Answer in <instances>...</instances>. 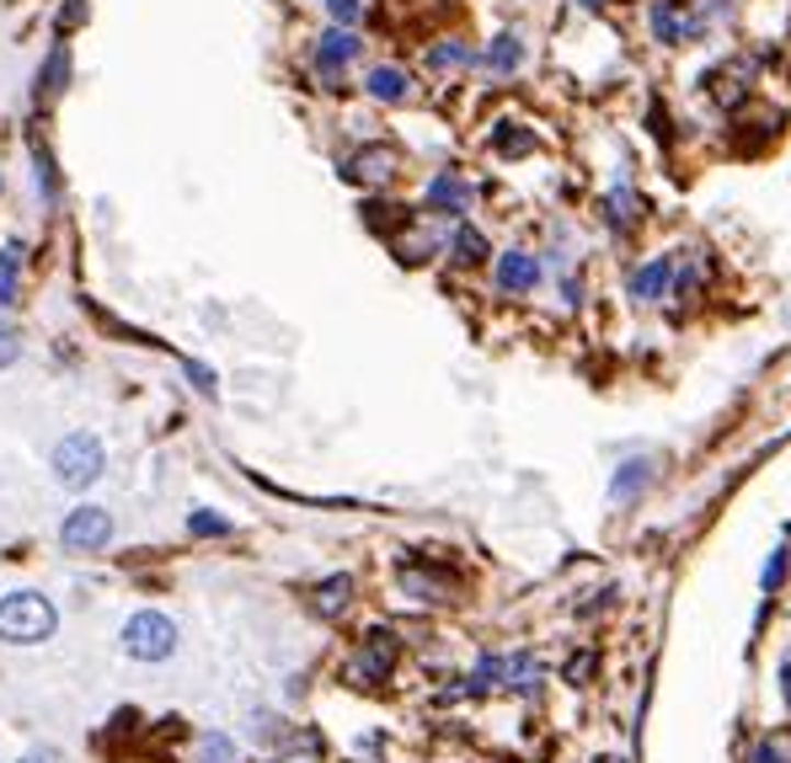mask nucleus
Here are the masks:
<instances>
[{"label": "nucleus", "mask_w": 791, "mask_h": 763, "mask_svg": "<svg viewBox=\"0 0 791 763\" xmlns=\"http://www.w3.org/2000/svg\"><path fill=\"white\" fill-rule=\"evenodd\" d=\"M199 763H236V742L219 737V731H208L204 742H199Z\"/></svg>", "instance_id": "obj_24"}, {"label": "nucleus", "mask_w": 791, "mask_h": 763, "mask_svg": "<svg viewBox=\"0 0 791 763\" xmlns=\"http://www.w3.org/2000/svg\"><path fill=\"white\" fill-rule=\"evenodd\" d=\"M16 283H22V241H5V251H0V305H16Z\"/></svg>", "instance_id": "obj_19"}, {"label": "nucleus", "mask_w": 791, "mask_h": 763, "mask_svg": "<svg viewBox=\"0 0 791 763\" xmlns=\"http://www.w3.org/2000/svg\"><path fill=\"white\" fill-rule=\"evenodd\" d=\"M781 699H787V710H791V662L781 668Z\"/></svg>", "instance_id": "obj_35"}, {"label": "nucleus", "mask_w": 791, "mask_h": 763, "mask_svg": "<svg viewBox=\"0 0 791 763\" xmlns=\"http://www.w3.org/2000/svg\"><path fill=\"white\" fill-rule=\"evenodd\" d=\"M653 476H658V470H653V459H647V454L621 459V470H615V481H610V497H615V502H636V497L653 486Z\"/></svg>", "instance_id": "obj_13"}, {"label": "nucleus", "mask_w": 791, "mask_h": 763, "mask_svg": "<svg viewBox=\"0 0 791 763\" xmlns=\"http://www.w3.org/2000/svg\"><path fill=\"white\" fill-rule=\"evenodd\" d=\"M545 278V262L535 251H502L498 267H493V283H498L502 294H535Z\"/></svg>", "instance_id": "obj_5"}, {"label": "nucleus", "mask_w": 791, "mask_h": 763, "mask_svg": "<svg viewBox=\"0 0 791 763\" xmlns=\"http://www.w3.org/2000/svg\"><path fill=\"white\" fill-rule=\"evenodd\" d=\"M428 208H433V214H450V219H460V214L471 208V182H465L460 171H439V176L428 182Z\"/></svg>", "instance_id": "obj_10"}, {"label": "nucleus", "mask_w": 791, "mask_h": 763, "mask_svg": "<svg viewBox=\"0 0 791 763\" xmlns=\"http://www.w3.org/2000/svg\"><path fill=\"white\" fill-rule=\"evenodd\" d=\"M342 171H348L353 182H364V187H385V182L402 171V156H396L391 145H364L353 161L342 166Z\"/></svg>", "instance_id": "obj_8"}, {"label": "nucleus", "mask_w": 791, "mask_h": 763, "mask_svg": "<svg viewBox=\"0 0 791 763\" xmlns=\"http://www.w3.org/2000/svg\"><path fill=\"white\" fill-rule=\"evenodd\" d=\"M668 299H679V305H696V299H701V278H696V273H679Z\"/></svg>", "instance_id": "obj_28"}, {"label": "nucleus", "mask_w": 791, "mask_h": 763, "mask_svg": "<svg viewBox=\"0 0 791 763\" xmlns=\"http://www.w3.org/2000/svg\"><path fill=\"white\" fill-rule=\"evenodd\" d=\"M251 737H257V742H273V737H284V726L273 721V716H257V721H251Z\"/></svg>", "instance_id": "obj_31"}, {"label": "nucleus", "mask_w": 791, "mask_h": 763, "mask_svg": "<svg viewBox=\"0 0 791 763\" xmlns=\"http://www.w3.org/2000/svg\"><path fill=\"white\" fill-rule=\"evenodd\" d=\"M599 219H604L610 230H636V225H642V198H636L631 187H615V193L599 198Z\"/></svg>", "instance_id": "obj_14"}, {"label": "nucleus", "mask_w": 791, "mask_h": 763, "mask_svg": "<svg viewBox=\"0 0 791 763\" xmlns=\"http://www.w3.org/2000/svg\"><path fill=\"white\" fill-rule=\"evenodd\" d=\"M59 91H65V43H54L48 70L38 76V96H59Z\"/></svg>", "instance_id": "obj_23"}, {"label": "nucleus", "mask_w": 791, "mask_h": 763, "mask_svg": "<svg viewBox=\"0 0 791 763\" xmlns=\"http://www.w3.org/2000/svg\"><path fill=\"white\" fill-rule=\"evenodd\" d=\"M749 763H791V753L781 748V742H776V737H765V742H754Z\"/></svg>", "instance_id": "obj_27"}, {"label": "nucleus", "mask_w": 791, "mask_h": 763, "mask_svg": "<svg viewBox=\"0 0 791 763\" xmlns=\"http://www.w3.org/2000/svg\"><path fill=\"white\" fill-rule=\"evenodd\" d=\"M535 683H541V662H535L530 651L508 657V688H513V694H535Z\"/></svg>", "instance_id": "obj_22"}, {"label": "nucleus", "mask_w": 791, "mask_h": 763, "mask_svg": "<svg viewBox=\"0 0 791 763\" xmlns=\"http://www.w3.org/2000/svg\"><path fill=\"white\" fill-rule=\"evenodd\" d=\"M364 91H370L375 102H385V107H402V102L413 96V76H407L402 65H375V70L364 76Z\"/></svg>", "instance_id": "obj_11"}, {"label": "nucleus", "mask_w": 791, "mask_h": 763, "mask_svg": "<svg viewBox=\"0 0 791 763\" xmlns=\"http://www.w3.org/2000/svg\"><path fill=\"white\" fill-rule=\"evenodd\" d=\"M674 278H679V262L674 257H647L636 273H631V299L636 305H664L674 294Z\"/></svg>", "instance_id": "obj_7"}, {"label": "nucleus", "mask_w": 791, "mask_h": 763, "mask_svg": "<svg viewBox=\"0 0 791 763\" xmlns=\"http://www.w3.org/2000/svg\"><path fill=\"white\" fill-rule=\"evenodd\" d=\"M316 753H321V737H310L305 753H294V759H284V763H316Z\"/></svg>", "instance_id": "obj_34"}, {"label": "nucleus", "mask_w": 791, "mask_h": 763, "mask_svg": "<svg viewBox=\"0 0 791 763\" xmlns=\"http://www.w3.org/2000/svg\"><path fill=\"white\" fill-rule=\"evenodd\" d=\"M188 379L199 385V396H214V374H208L204 363H188Z\"/></svg>", "instance_id": "obj_32"}, {"label": "nucleus", "mask_w": 791, "mask_h": 763, "mask_svg": "<svg viewBox=\"0 0 791 763\" xmlns=\"http://www.w3.org/2000/svg\"><path fill=\"white\" fill-rule=\"evenodd\" d=\"M493 145H498V156L513 161V156H530V150H535V134L519 128V123H498V128H493Z\"/></svg>", "instance_id": "obj_20"}, {"label": "nucleus", "mask_w": 791, "mask_h": 763, "mask_svg": "<svg viewBox=\"0 0 791 763\" xmlns=\"http://www.w3.org/2000/svg\"><path fill=\"white\" fill-rule=\"evenodd\" d=\"M22 763H54V748H43V753H38V748H33V753H27V759H22Z\"/></svg>", "instance_id": "obj_36"}, {"label": "nucleus", "mask_w": 791, "mask_h": 763, "mask_svg": "<svg viewBox=\"0 0 791 763\" xmlns=\"http://www.w3.org/2000/svg\"><path fill=\"white\" fill-rule=\"evenodd\" d=\"M59 630V608L43 593H5L0 599V641L5 646H43Z\"/></svg>", "instance_id": "obj_1"}, {"label": "nucleus", "mask_w": 791, "mask_h": 763, "mask_svg": "<svg viewBox=\"0 0 791 763\" xmlns=\"http://www.w3.org/2000/svg\"><path fill=\"white\" fill-rule=\"evenodd\" d=\"M396 657H402V646L391 630H370L364 646H359V657H353V679L359 683H385V673L396 668Z\"/></svg>", "instance_id": "obj_6"}, {"label": "nucleus", "mask_w": 791, "mask_h": 763, "mask_svg": "<svg viewBox=\"0 0 791 763\" xmlns=\"http://www.w3.org/2000/svg\"><path fill=\"white\" fill-rule=\"evenodd\" d=\"M508 683V657H476V668H471V694H493Z\"/></svg>", "instance_id": "obj_18"}, {"label": "nucleus", "mask_w": 791, "mask_h": 763, "mask_svg": "<svg viewBox=\"0 0 791 763\" xmlns=\"http://www.w3.org/2000/svg\"><path fill=\"white\" fill-rule=\"evenodd\" d=\"M428 65H433V70H465V65H476V54H471V43L444 38V43H433Z\"/></svg>", "instance_id": "obj_21"}, {"label": "nucleus", "mask_w": 791, "mask_h": 763, "mask_svg": "<svg viewBox=\"0 0 791 763\" xmlns=\"http://www.w3.org/2000/svg\"><path fill=\"white\" fill-rule=\"evenodd\" d=\"M524 54H530V48H524L519 33H498V38L482 48V70H487V76H513V70L524 65Z\"/></svg>", "instance_id": "obj_12"}, {"label": "nucleus", "mask_w": 791, "mask_h": 763, "mask_svg": "<svg viewBox=\"0 0 791 763\" xmlns=\"http://www.w3.org/2000/svg\"><path fill=\"white\" fill-rule=\"evenodd\" d=\"M787 550H776V556H770V561H765V571H759V588H765V593H776V588H781V577H787Z\"/></svg>", "instance_id": "obj_26"}, {"label": "nucleus", "mask_w": 791, "mask_h": 763, "mask_svg": "<svg viewBox=\"0 0 791 763\" xmlns=\"http://www.w3.org/2000/svg\"><path fill=\"white\" fill-rule=\"evenodd\" d=\"M679 5H685V0H658V5H653L647 22H653V38L658 43H685L690 38V27L679 22Z\"/></svg>", "instance_id": "obj_16"}, {"label": "nucleus", "mask_w": 791, "mask_h": 763, "mask_svg": "<svg viewBox=\"0 0 791 763\" xmlns=\"http://www.w3.org/2000/svg\"><path fill=\"white\" fill-rule=\"evenodd\" d=\"M16 353H22V337L0 321V368H11V363H16Z\"/></svg>", "instance_id": "obj_29"}, {"label": "nucleus", "mask_w": 791, "mask_h": 763, "mask_svg": "<svg viewBox=\"0 0 791 763\" xmlns=\"http://www.w3.org/2000/svg\"><path fill=\"white\" fill-rule=\"evenodd\" d=\"M487 236L482 230H471V225H455V236H450V257H455L460 267H476V262H487Z\"/></svg>", "instance_id": "obj_17"}, {"label": "nucleus", "mask_w": 791, "mask_h": 763, "mask_svg": "<svg viewBox=\"0 0 791 763\" xmlns=\"http://www.w3.org/2000/svg\"><path fill=\"white\" fill-rule=\"evenodd\" d=\"M348 603H353V577H348V571H337V577H327V582L310 588V608H316L321 619H337Z\"/></svg>", "instance_id": "obj_15"}, {"label": "nucleus", "mask_w": 791, "mask_h": 763, "mask_svg": "<svg viewBox=\"0 0 791 763\" xmlns=\"http://www.w3.org/2000/svg\"><path fill=\"white\" fill-rule=\"evenodd\" d=\"M327 11H332L337 27H359L364 22V0H327Z\"/></svg>", "instance_id": "obj_25"}, {"label": "nucleus", "mask_w": 791, "mask_h": 763, "mask_svg": "<svg viewBox=\"0 0 791 763\" xmlns=\"http://www.w3.org/2000/svg\"><path fill=\"white\" fill-rule=\"evenodd\" d=\"M108 539H113V513L108 508H76L70 519L59 523V545L70 550V556H97V550H108Z\"/></svg>", "instance_id": "obj_4"}, {"label": "nucleus", "mask_w": 791, "mask_h": 763, "mask_svg": "<svg viewBox=\"0 0 791 763\" xmlns=\"http://www.w3.org/2000/svg\"><path fill=\"white\" fill-rule=\"evenodd\" d=\"M102 470H108L102 439H91V433H70V439H59V448H54V481L59 486L86 491L91 481H102Z\"/></svg>", "instance_id": "obj_2"}, {"label": "nucleus", "mask_w": 791, "mask_h": 763, "mask_svg": "<svg viewBox=\"0 0 791 763\" xmlns=\"http://www.w3.org/2000/svg\"><path fill=\"white\" fill-rule=\"evenodd\" d=\"M188 528H193V534H230V523L225 519H214V513H193V519H188Z\"/></svg>", "instance_id": "obj_30"}, {"label": "nucleus", "mask_w": 791, "mask_h": 763, "mask_svg": "<svg viewBox=\"0 0 791 763\" xmlns=\"http://www.w3.org/2000/svg\"><path fill=\"white\" fill-rule=\"evenodd\" d=\"M38 187H43V198L54 203V166H48V156L38 150Z\"/></svg>", "instance_id": "obj_33"}, {"label": "nucleus", "mask_w": 791, "mask_h": 763, "mask_svg": "<svg viewBox=\"0 0 791 763\" xmlns=\"http://www.w3.org/2000/svg\"><path fill=\"white\" fill-rule=\"evenodd\" d=\"M359 48H364V43H359L353 27H332V33H321V38H316V70H321L327 81H337V70L353 65Z\"/></svg>", "instance_id": "obj_9"}, {"label": "nucleus", "mask_w": 791, "mask_h": 763, "mask_svg": "<svg viewBox=\"0 0 791 763\" xmlns=\"http://www.w3.org/2000/svg\"><path fill=\"white\" fill-rule=\"evenodd\" d=\"M124 651L134 662H167L177 651V625L161 608H139V614H128L124 625Z\"/></svg>", "instance_id": "obj_3"}]
</instances>
